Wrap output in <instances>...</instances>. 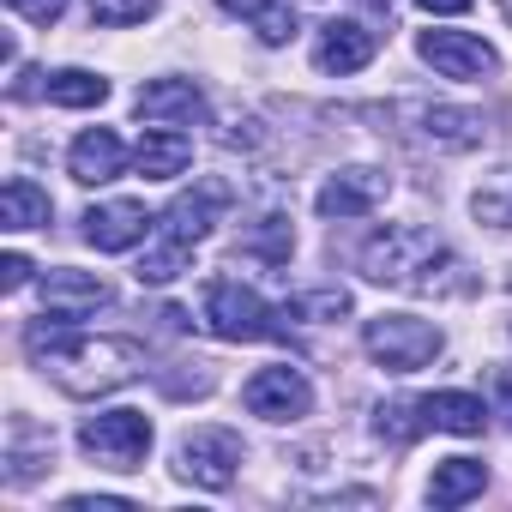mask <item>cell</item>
I'll list each match as a JSON object with an SVG mask.
<instances>
[{"instance_id":"7c38bea8","label":"cell","mask_w":512,"mask_h":512,"mask_svg":"<svg viewBox=\"0 0 512 512\" xmlns=\"http://www.w3.org/2000/svg\"><path fill=\"white\" fill-rule=\"evenodd\" d=\"M151 211L139 205V199H103V205H91L85 211V241L97 247V253H127V247H139L145 235H151Z\"/></svg>"},{"instance_id":"30bf717a","label":"cell","mask_w":512,"mask_h":512,"mask_svg":"<svg viewBox=\"0 0 512 512\" xmlns=\"http://www.w3.org/2000/svg\"><path fill=\"white\" fill-rule=\"evenodd\" d=\"M386 193H392V175L356 163V169H338V175L314 193V205H320V217H368V211L386 205Z\"/></svg>"},{"instance_id":"1f68e13d","label":"cell","mask_w":512,"mask_h":512,"mask_svg":"<svg viewBox=\"0 0 512 512\" xmlns=\"http://www.w3.org/2000/svg\"><path fill=\"white\" fill-rule=\"evenodd\" d=\"M488 386H494V416H506V422H512V368H494V374H488Z\"/></svg>"},{"instance_id":"ac0fdd59","label":"cell","mask_w":512,"mask_h":512,"mask_svg":"<svg viewBox=\"0 0 512 512\" xmlns=\"http://www.w3.org/2000/svg\"><path fill=\"white\" fill-rule=\"evenodd\" d=\"M223 13H235V19H247L253 25V37H260L266 49H284L302 25H296V7L290 0H217Z\"/></svg>"},{"instance_id":"4316f807","label":"cell","mask_w":512,"mask_h":512,"mask_svg":"<svg viewBox=\"0 0 512 512\" xmlns=\"http://www.w3.org/2000/svg\"><path fill=\"white\" fill-rule=\"evenodd\" d=\"M284 308H290V320H344L350 314V290H314V296H296Z\"/></svg>"},{"instance_id":"6da1fadb","label":"cell","mask_w":512,"mask_h":512,"mask_svg":"<svg viewBox=\"0 0 512 512\" xmlns=\"http://www.w3.org/2000/svg\"><path fill=\"white\" fill-rule=\"evenodd\" d=\"M25 350L67 398H103V392H121L145 374V344L73 332V320H61V314H43L25 332Z\"/></svg>"},{"instance_id":"4dcf8cb0","label":"cell","mask_w":512,"mask_h":512,"mask_svg":"<svg viewBox=\"0 0 512 512\" xmlns=\"http://www.w3.org/2000/svg\"><path fill=\"white\" fill-rule=\"evenodd\" d=\"M67 512H127V500L121 494H73Z\"/></svg>"},{"instance_id":"9a60e30c","label":"cell","mask_w":512,"mask_h":512,"mask_svg":"<svg viewBox=\"0 0 512 512\" xmlns=\"http://www.w3.org/2000/svg\"><path fill=\"white\" fill-rule=\"evenodd\" d=\"M121 169H127V145H121L109 127L79 133V139H73V151H67V175H73L79 187H103V181H115Z\"/></svg>"},{"instance_id":"f1b7e54d","label":"cell","mask_w":512,"mask_h":512,"mask_svg":"<svg viewBox=\"0 0 512 512\" xmlns=\"http://www.w3.org/2000/svg\"><path fill=\"white\" fill-rule=\"evenodd\" d=\"M7 7H13L19 19H31V25H55V19L67 13V0H7Z\"/></svg>"},{"instance_id":"5b68a950","label":"cell","mask_w":512,"mask_h":512,"mask_svg":"<svg viewBox=\"0 0 512 512\" xmlns=\"http://www.w3.org/2000/svg\"><path fill=\"white\" fill-rule=\"evenodd\" d=\"M362 350H368L386 374H416V368H428V362L446 350V338H440L434 320H416V314H380V320L362 326Z\"/></svg>"},{"instance_id":"7a4b0ae2","label":"cell","mask_w":512,"mask_h":512,"mask_svg":"<svg viewBox=\"0 0 512 512\" xmlns=\"http://www.w3.org/2000/svg\"><path fill=\"white\" fill-rule=\"evenodd\" d=\"M452 272H464L458 253L440 235H428L422 223H392V229L368 235V247H362V278L392 284V290H416V296L464 290V278H452Z\"/></svg>"},{"instance_id":"f546056e","label":"cell","mask_w":512,"mask_h":512,"mask_svg":"<svg viewBox=\"0 0 512 512\" xmlns=\"http://www.w3.org/2000/svg\"><path fill=\"white\" fill-rule=\"evenodd\" d=\"M31 272H37V266L25 260V253H7V260H0V290H7V296H13V290H25V284H31Z\"/></svg>"},{"instance_id":"d4e9b609","label":"cell","mask_w":512,"mask_h":512,"mask_svg":"<svg viewBox=\"0 0 512 512\" xmlns=\"http://www.w3.org/2000/svg\"><path fill=\"white\" fill-rule=\"evenodd\" d=\"M422 428H428V422H422V404H416V398H392V404L374 410V434H380L386 446H410Z\"/></svg>"},{"instance_id":"277c9868","label":"cell","mask_w":512,"mask_h":512,"mask_svg":"<svg viewBox=\"0 0 512 512\" xmlns=\"http://www.w3.org/2000/svg\"><path fill=\"white\" fill-rule=\"evenodd\" d=\"M368 121H380V133L392 127L398 139L422 145V151H476L482 145V115L476 109H452V103H392V109H362Z\"/></svg>"},{"instance_id":"9c48e42d","label":"cell","mask_w":512,"mask_h":512,"mask_svg":"<svg viewBox=\"0 0 512 512\" xmlns=\"http://www.w3.org/2000/svg\"><path fill=\"white\" fill-rule=\"evenodd\" d=\"M416 55H422L440 79H482V73L500 67V55H494L482 37H470V31H422V37H416Z\"/></svg>"},{"instance_id":"836d02e7","label":"cell","mask_w":512,"mask_h":512,"mask_svg":"<svg viewBox=\"0 0 512 512\" xmlns=\"http://www.w3.org/2000/svg\"><path fill=\"white\" fill-rule=\"evenodd\" d=\"M500 13H506V25H512V0H500Z\"/></svg>"},{"instance_id":"e0dca14e","label":"cell","mask_w":512,"mask_h":512,"mask_svg":"<svg viewBox=\"0 0 512 512\" xmlns=\"http://www.w3.org/2000/svg\"><path fill=\"white\" fill-rule=\"evenodd\" d=\"M97 308H109V284L103 278H91V272H49L43 278V314H61V320L79 326Z\"/></svg>"},{"instance_id":"83f0119b","label":"cell","mask_w":512,"mask_h":512,"mask_svg":"<svg viewBox=\"0 0 512 512\" xmlns=\"http://www.w3.org/2000/svg\"><path fill=\"white\" fill-rule=\"evenodd\" d=\"M253 253H266V260H290V247H296V235H290V223H278V217H266V229L247 241Z\"/></svg>"},{"instance_id":"7402d4cb","label":"cell","mask_w":512,"mask_h":512,"mask_svg":"<svg viewBox=\"0 0 512 512\" xmlns=\"http://www.w3.org/2000/svg\"><path fill=\"white\" fill-rule=\"evenodd\" d=\"M49 211H55V199L37 181H25V175H13L7 193H0V223H7V229H43Z\"/></svg>"},{"instance_id":"44dd1931","label":"cell","mask_w":512,"mask_h":512,"mask_svg":"<svg viewBox=\"0 0 512 512\" xmlns=\"http://www.w3.org/2000/svg\"><path fill=\"white\" fill-rule=\"evenodd\" d=\"M43 464H55V434L49 428H31L25 416L13 422V446H7V482L25 488Z\"/></svg>"},{"instance_id":"5bb4252c","label":"cell","mask_w":512,"mask_h":512,"mask_svg":"<svg viewBox=\"0 0 512 512\" xmlns=\"http://www.w3.org/2000/svg\"><path fill=\"white\" fill-rule=\"evenodd\" d=\"M133 109H139V121H157V127H193V121H205V97H199L193 79H151V85H139Z\"/></svg>"},{"instance_id":"ba28073f","label":"cell","mask_w":512,"mask_h":512,"mask_svg":"<svg viewBox=\"0 0 512 512\" xmlns=\"http://www.w3.org/2000/svg\"><path fill=\"white\" fill-rule=\"evenodd\" d=\"M241 404H247L253 416H266V422H296V416L314 410V386H308L302 368L278 362V368H260V374L241 386Z\"/></svg>"},{"instance_id":"d6986e66","label":"cell","mask_w":512,"mask_h":512,"mask_svg":"<svg viewBox=\"0 0 512 512\" xmlns=\"http://www.w3.org/2000/svg\"><path fill=\"white\" fill-rule=\"evenodd\" d=\"M416 404H422V422L440 428V434H482V428H488V410H482V398H470V392H428V398H416Z\"/></svg>"},{"instance_id":"d6a6232c","label":"cell","mask_w":512,"mask_h":512,"mask_svg":"<svg viewBox=\"0 0 512 512\" xmlns=\"http://www.w3.org/2000/svg\"><path fill=\"white\" fill-rule=\"evenodd\" d=\"M422 13H434V19H452V13H470V0H416Z\"/></svg>"},{"instance_id":"8992f818","label":"cell","mask_w":512,"mask_h":512,"mask_svg":"<svg viewBox=\"0 0 512 512\" xmlns=\"http://www.w3.org/2000/svg\"><path fill=\"white\" fill-rule=\"evenodd\" d=\"M79 446L85 458H97L103 470H145L151 452V416L145 410H103L79 422Z\"/></svg>"},{"instance_id":"603a6c76","label":"cell","mask_w":512,"mask_h":512,"mask_svg":"<svg viewBox=\"0 0 512 512\" xmlns=\"http://www.w3.org/2000/svg\"><path fill=\"white\" fill-rule=\"evenodd\" d=\"M43 97H49L55 109H97V103H109V79H97V73H85V67H61V73H49Z\"/></svg>"},{"instance_id":"2e32d148","label":"cell","mask_w":512,"mask_h":512,"mask_svg":"<svg viewBox=\"0 0 512 512\" xmlns=\"http://www.w3.org/2000/svg\"><path fill=\"white\" fill-rule=\"evenodd\" d=\"M193 163V139L181 133V127H145L139 133V145H133V169L145 175V181H175L181 169Z\"/></svg>"},{"instance_id":"3957f363","label":"cell","mask_w":512,"mask_h":512,"mask_svg":"<svg viewBox=\"0 0 512 512\" xmlns=\"http://www.w3.org/2000/svg\"><path fill=\"white\" fill-rule=\"evenodd\" d=\"M205 332L223 344H260V338H284L290 308H272L260 290H247L241 278H211L205 284Z\"/></svg>"},{"instance_id":"484cf974","label":"cell","mask_w":512,"mask_h":512,"mask_svg":"<svg viewBox=\"0 0 512 512\" xmlns=\"http://www.w3.org/2000/svg\"><path fill=\"white\" fill-rule=\"evenodd\" d=\"M157 13V0H91V25L121 31V25H145Z\"/></svg>"},{"instance_id":"cb8c5ba5","label":"cell","mask_w":512,"mask_h":512,"mask_svg":"<svg viewBox=\"0 0 512 512\" xmlns=\"http://www.w3.org/2000/svg\"><path fill=\"white\" fill-rule=\"evenodd\" d=\"M470 211H476V223H488V229H512V163L494 169V175L470 193Z\"/></svg>"},{"instance_id":"ffe728a7","label":"cell","mask_w":512,"mask_h":512,"mask_svg":"<svg viewBox=\"0 0 512 512\" xmlns=\"http://www.w3.org/2000/svg\"><path fill=\"white\" fill-rule=\"evenodd\" d=\"M482 488H488L482 458H440L434 476H428V500H434V506H464V500H476Z\"/></svg>"},{"instance_id":"52a82bcc","label":"cell","mask_w":512,"mask_h":512,"mask_svg":"<svg viewBox=\"0 0 512 512\" xmlns=\"http://www.w3.org/2000/svg\"><path fill=\"white\" fill-rule=\"evenodd\" d=\"M241 470V434L235 428H187L175 446V476L193 488H229Z\"/></svg>"},{"instance_id":"8fae6325","label":"cell","mask_w":512,"mask_h":512,"mask_svg":"<svg viewBox=\"0 0 512 512\" xmlns=\"http://www.w3.org/2000/svg\"><path fill=\"white\" fill-rule=\"evenodd\" d=\"M223 205H229V187H223V181H199V187L175 193L169 211H163L151 229H157V235H175V241H187V247H199V241L211 235V223H217Z\"/></svg>"},{"instance_id":"4fadbf2b","label":"cell","mask_w":512,"mask_h":512,"mask_svg":"<svg viewBox=\"0 0 512 512\" xmlns=\"http://www.w3.org/2000/svg\"><path fill=\"white\" fill-rule=\"evenodd\" d=\"M374 49H380V37H374L368 25L332 19V25H320V37H314V67L344 79V73H362V67L374 61Z\"/></svg>"}]
</instances>
